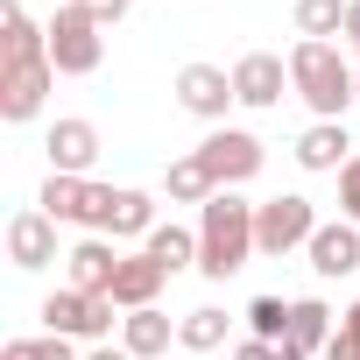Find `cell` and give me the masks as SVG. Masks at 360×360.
Segmentation results:
<instances>
[{"instance_id": "44dd1931", "label": "cell", "mask_w": 360, "mask_h": 360, "mask_svg": "<svg viewBox=\"0 0 360 360\" xmlns=\"http://www.w3.org/2000/svg\"><path fill=\"white\" fill-rule=\"evenodd\" d=\"M162 184H169V198H176V205H212V198H219V184H212V169H205L198 155H184V162H169V176H162Z\"/></svg>"}, {"instance_id": "4dcf8cb0", "label": "cell", "mask_w": 360, "mask_h": 360, "mask_svg": "<svg viewBox=\"0 0 360 360\" xmlns=\"http://www.w3.org/2000/svg\"><path fill=\"white\" fill-rule=\"evenodd\" d=\"M85 360H134V353H113V346H92Z\"/></svg>"}, {"instance_id": "7402d4cb", "label": "cell", "mask_w": 360, "mask_h": 360, "mask_svg": "<svg viewBox=\"0 0 360 360\" xmlns=\"http://www.w3.org/2000/svg\"><path fill=\"white\" fill-rule=\"evenodd\" d=\"M346 8L353 0H297V36L304 43H332L346 29Z\"/></svg>"}, {"instance_id": "603a6c76", "label": "cell", "mask_w": 360, "mask_h": 360, "mask_svg": "<svg viewBox=\"0 0 360 360\" xmlns=\"http://www.w3.org/2000/svg\"><path fill=\"white\" fill-rule=\"evenodd\" d=\"M176 346H191V353H212V346H226V311H212V304L184 311V318H176Z\"/></svg>"}, {"instance_id": "d4e9b609", "label": "cell", "mask_w": 360, "mask_h": 360, "mask_svg": "<svg viewBox=\"0 0 360 360\" xmlns=\"http://www.w3.org/2000/svg\"><path fill=\"white\" fill-rule=\"evenodd\" d=\"M339 212H346V219L360 226V155H353V162L339 169Z\"/></svg>"}, {"instance_id": "4fadbf2b", "label": "cell", "mask_w": 360, "mask_h": 360, "mask_svg": "<svg viewBox=\"0 0 360 360\" xmlns=\"http://www.w3.org/2000/svg\"><path fill=\"white\" fill-rule=\"evenodd\" d=\"M304 255H311V269H318L325 283H332V276H353V269H360V226H353V219H325Z\"/></svg>"}, {"instance_id": "7c38bea8", "label": "cell", "mask_w": 360, "mask_h": 360, "mask_svg": "<svg viewBox=\"0 0 360 360\" xmlns=\"http://www.w3.org/2000/svg\"><path fill=\"white\" fill-rule=\"evenodd\" d=\"M64 262H71V290H85V297H113L120 255H113V240H106V233H85Z\"/></svg>"}, {"instance_id": "1f68e13d", "label": "cell", "mask_w": 360, "mask_h": 360, "mask_svg": "<svg viewBox=\"0 0 360 360\" xmlns=\"http://www.w3.org/2000/svg\"><path fill=\"white\" fill-rule=\"evenodd\" d=\"M353 71H360V64H353Z\"/></svg>"}, {"instance_id": "f1b7e54d", "label": "cell", "mask_w": 360, "mask_h": 360, "mask_svg": "<svg viewBox=\"0 0 360 360\" xmlns=\"http://www.w3.org/2000/svg\"><path fill=\"white\" fill-rule=\"evenodd\" d=\"M346 36H353V50H360V0L346 8Z\"/></svg>"}, {"instance_id": "cb8c5ba5", "label": "cell", "mask_w": 360, "mask_h": 360, "mask_svg": "<svg viewBox=\"0 0 360 360\" xmlns=\"http://www.w3.org/2000/svg\"><path fill=\"white\" fill-rule=\"evenodd\" d=\"M248 325H255V339L283 346V332H290V304H283V297H255V304H248Z\"/></svg>"}, {"instance_id": "d6986e66", "label": "cell", "mask_w": 360, "mask_h": 360, "mask_svg": "<svg viewBox=\"0 0 360 360\" xmlns=\"http://www.w3.org/2000/svg\"><path fill=\"white\" fill-rule=\"evenodd\" d=\"M141 255H155V262H162V276H176V269H198V233L169 219V226H155V233H148V248H141Z\"/></svg>"}, {"instance_id": "ac0fdd59", "label": "cell", "mask_w": 360, "mask_h": 360, "mask_svg": "<svg viewBox=\"0 0 360 360\" xmlns=\"http://www.w3.org/2000/svg\"><path fill=\"white\" fill-rule=\"evenodd\" d=\"M169 339H176V325H169L155 304L120 318V353H134V360H155V353H169Z\"/></svg>"}, {"instance_id": "83f0119b", "label": "cell", "mask_w": 360, "mask_h": 360, "mask_svg": "<svg viewBox=\"0 0 360 360\" xmlns=\"http://www.w3.org/2000/svg\"><path fill=\"white\" fill-rule=\"evenodd\" d=\"M233 360H283V346H269V339H248V346H233Z\"/></svg>"}, {"instance_id": "8fae6325", "label": "cell", "mask_w": 360, "mask_h": 360, "mask_svg": "<svg viewBox=\"0 0 360 360\" xmlns=\"http://www.w3.org/2000/svg\"><path fill=\"white\" fill-rule=\"evenodd\" d=\"M8 262L15 269H50L57 262V219L50 212H15L8 219Z\"/></svg>"}, {"instance_id": "6da1fadb", "label": "cell", "mask_w": 360, "mask_h": 360, "mask_svg": "<svg viewBox=\"0 0 360 360\" xmlns=\"http://www.w3.org/2000/svg\"><path fill=\"white\" fill-rule=\"evenodd\" d=\"M290 92L318 120H339L346 106H360V71L339 57V43H297L290 50Z\"/></svg>"}, {"instance_id": "484cf974", "label": "cell", "mask_w": 360, "mask_h": 360, "mask_svg": "<svg viewBox=\"0 0 360 360\" xmlns=\"http://www.w3.org/2000/svg\"><path fill=\"white\" fill-rule=\"evenodd\" d=\"M71 8H85V15L99 22V29H113V22H120V15L134 8V0H71Z\"/></svg>"}, {"instance_id": "ffe728a7", "label": "cell", "mask_w": 360, "mask_h": 360, "mask_svg": "<svg viewBox=\"0 0 360 360\" xmlns=\"http://www.w3.org/2000/svg\"><path fill=\"white\" fill-rule=\"evenodd\" d=\"M85 205H92V184H85V176H57V169H50V184H43L36 212H50V219H78V226H85Z\"/></svg>"}, {"instance_id": "4316f807", "label": "cell", "mask_w": 360, "mask_h": 360, "mask_svg": "<svg viewBox=\"0 0 360 360\" xmlns=\"http://www.w3.org/2000/svg\"><path fill=\"white\" fill-rule=\"evenodd\" d=\"M325 360H360V346H353V339H346V325H339V332H332V339H325Z\"/></svg>"}, {"instance_id": "52a82bcc", "label": "cell", "mask_w": 360, "mask_h": 360, "mask_svg": "<svg viewBox=\"0 0 360 360\" xmlns=\"http://www.w3.org/2000/svg\"><path fill=\"white\" fill-rule=\"evenodd\" d=\"M262 155H269V148H262L248 127H219V134H205V148H198V162L212 169V184H219V191L248 184V176L262 169Z\"/></svg>"}, {"instance_id": "2e32d148", "label": "cell", "mask_w": 360, "mask_h": 360, "mask_svg": "<svg viewBox=\"0 0 360 360\" xmlns=\"http://www.w3.org/2000/svg\"><path fill=\"white\" fill-rule=\"evenodd\" d=\"M325 339H332V311L318 297H297L290 304V332H283V360H311V353H325Z\"/></svg>"}, {"instance_id": "5bb4252c", "label": "cell", "mask_w": 360, "mask_h": 360, "mask_svg": "<svg viewBox=\"0 0 360 360\" xmlns=\"http://www.w3.org/2000/svg\"><path fill=\"white\" fill-rule=\"evenodd\" d=\"M43 148H50V169H57V176H85L92 155H99V127H92V120H57Z\"/></svg>"}, {"instance_id": "5b68a950", "label": "cell", "mask_w": 360, "mask_h": 360, "mask_svg": "<svg viewBox=\"0 0 360 360\" xmlns=\"http://www.w3.org/2000/svg\"><path fill=\"white\" fill-rule=\"evenodd\" d=\"M85 226L106 233V240H148L155 233V198L148 191H113V184H92V205H85Z\"/></svg>"}, {"instance_id": "30bf717a", "label": "cell", "mask_w": 360, "mask_h": 360, "mask_svg": "<svg viewBox=\"0 0 360 360\" xmlns=\"http://www.w3.org/2000/svg\"><path fill=\"white\" fill-rule=\"evenodd\" d=\"M283 85H290V64L269 57V50H248L233 64V99L240 106H283Z\"/></svg>"}, {"instance_id": "7a4b0ae2", "label": "cell", "mask_w": 360, "mask_h": 360, "mask_svg": "<svg viewBox=\"0 0 360 360\" xmlns=\"http://www.w3.org/2000/svg\"><path fill=\"white\" fill-rule=\"evenodd\" d=\"M248 255H262V248H255V205L233 198V191H219V198L198 212V276L226 283L233 269H248Z\"/></svg>"}, {"instance_id": "e0dca14e", "label": "cell", "mask_w": 360, "mask_h": 360, "mask_svg": "<svg viewBox=\"0 0 360 360\" xmlns=\"http://www.w3.org/2000/svg\"><path fill=\"white\" fill-rule=\"evenodd\" d=\"M353 141H346V120H311L304 134H297V162L304 169H346L353 155H346Z\"/></svg>"}, {"instance_id": "9a60e30c", "label": "cell", "mask_w": 360, "mask_h": 360, "mask_svg": "<svg viewBox=\"0 0 360 360\" xmlns=\"http://www.w3.org/2000/svg\"><path fill=\"white\" fill-rule=\"evenodd\" d=\"M162 262L155 255H120V276H113V304L120 311H148L155 297H162Z\"/></svg>"}, {"instance_id": "277c9868", "label": "cell", "mask_w": 360, "mask_h": 360, "mask_svg": "<svg viewBox=\"0 0 360 360\" xmlns=\"http://www.w3.org/2000/svg\"><path fill=\"white\" fill-rule=\"evenodd\" d=\"M325 219L311 212V198H297V191H283V198H269V205H255V248L262 255H290V248H311V233H318Z\"/></svg>"}, {"instance_id": "9c48e42d", "label": "cell", "mask_w": 360, "mask_h": 360, "mask_svg": "<svg viewBox=\"0 0 360 360\" xmlns=\"http://www.w3.org/2000/svg\"><path fill=\"white\" fill-rule=\"evenodd\" d=\"M176 106L198 120H226V106H240V99H233V78L219 64H184L176 71Z\"/></svg>"}, {"instance_id": "f546056e", "label": "cell", "mask_w": 360, "mask_h": 360, "mask_svg": "<svg viewBox=\"0 0 360 360\" xmlns=\"http://www.w3.org/2000/svg\"><path fill=\"white\" fill-rule=\"evenodd\" d=\"M346 339L360 346V297H353V311H346Z\"/></svg>"}, {"instance_id": "ba28073f", "label": "cell", "mask_w": 360, "mask_h": 360, "mask_svg": "<svg viewBox=\"0 0 360 360\" xmlns=\"http://www.w3.org/2000/svg\"><path fill=\"white\" fill-rule=\"evenodd\" d=\"M57 85V64L50 57H29V64H0V120H36L43 99Z\"/></svg>"}, {"instance_id": "8992f818", "label": "cell", "mask_w": 360, "mask_h": 360, "mask_svg": "<svg viewBox=\"0 0 360 360\" xmlns=\"http://www.w3.org/2000/svg\"><path fill=\"white\" fill-rule=\"evenodd\" d=\"M113 297H85V290H50L43 297V332L57 339H106L113 332Z\"/></svg>"}, {"instance_id": "3957f363", "label": "cell", "mask_w": 360, "mask_h": 360, "mask_svg": "<svg viewBox=\"0 0 360 360\" xmlns=\"http://www.w3.org/2000/svg\"><path fill=\"white\" fill-rule=\"evenodd\" d=\"M99 57H106V36H99V22L85 15V8H57V22H50V64L64 71V78H92L99 71Z\"/></svg>"}]
</instances>
